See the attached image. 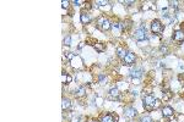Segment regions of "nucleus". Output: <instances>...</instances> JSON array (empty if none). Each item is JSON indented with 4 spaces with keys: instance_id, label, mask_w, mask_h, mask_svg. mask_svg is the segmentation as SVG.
<instances>
[{
    "instance_id": "nucleus-1",
    "label": "nucleus",
    "mask_w": 184,
    "mask_h": 122,
    "mask_svg": "<svg viewBox=\"0 0 184 122\" xmlns=\"http://www.w3.org/2000/svg\"><path fill=\"white\" fill-rule=\"evenodd\" d=\"M142 101H144V108L147 111H152V110L157 109L161 105V101L158 99H156L153 95H151V94L144 95L142 97Z\"/></svg>"
},
{
    "instance_id": "nucleus-2",
    "label": "nucleus",
    "mask_w": 184,
    "mask_h": 122,
    "mask_svg": "<svg viewBox=\"0 0 184 122\" xmlns=\"http://www.w3.org/2000/svg\"><path fill=\"white\" fill-rule=\"evenodd\" d=\"M97 28L101 29L102 32H107V30H109V29L112 28V23L109 22L108 18L101 16V17H98V20H97Z\"/></svg>"
},
{
    "instance_id": "nucleus-3",
    "label": "nucleus",
    "mask_w": 184,
    "mask_h": 122,
    "mask_svg": "<svg viewBox=\"0 0 184 122\" xmlns=\"http://www.w3.org/2000/svg\"><path fill=\"white\" fill-rule=\"evenodd\" d=\"M134 37H135V39L138 40V43H139V42H144V40H146L147 34H146V28H145V26H141L140 28H138V29L135 30Z\"/></svg>"
},
{
    "instance_id": "nucleus-4",
    "label": "nucleus",
    "mask_w": 184,
    "mask_h": 122,
    "mask_svg": "<svg viewBox=\"0 0 184 122\" xmlns=\"http://www.w3.org/2000/svg\"><path fill=\"white\" fill-rule=\"evenodd\" d=\"M151 30H152V33H155V34H161L163 32V24L161 23L160 20H153L151 22Z\"/></svg>"
},
{
    "instance_id": "nucleus-5",
    "label": "nucleus",
    "mask_w": 184,
    "mask_h": 122,
    "mask_svg": "<svg viewBox=\"0 0 184 122\" xmlns=\"http://www.w3.org/2000/svg\"><path fill=\"white\" fill-rule=\"evenodd\" d=\"M70 65H71V67H74L76 70H80V69L83 67V61H82V59L79 55H75L73 57V60L70 61Z\"/></svg>"
},
{
    "instance_id": "nucleus-6",
    "label": "nucleus",
    "mask_w": 184,
    "mask_h": 122,
    "mask_svg": "<svg viewBox=\"0 0 184 122\" xmlns=\"http://www.w3.org/2000/svg\"><path fill=\"white\" fill-rule=\"evenodd\" d=\"M135 61H136V56L131 51H129L127 54V56L123 59V63H124V65H127V66H133L135 64Z\"/></svg>"
},
{
    "instance_id": "nucleus-7",
    "label": "nucleus",
    "mask_w": 184,
    "mask_h": 122,
    "mask_svg": "<svg viewBox=\"0 0 184 122\" xmlns=\"http://www.w3.org/2000/svg\"><path fill=\"white\" fill-rule=\"evenodd\" d=\"M119 95H120V92H119V88H118V87H113V88L109 89V92H108V98H109L111 100L118 99Z\"/></svg>"
},
{
    "instance_id": "nucleus-8",
    "label": "nucleus",
    "mask_w": 184,
    "mask_h": 122,
    "mask_svg": "<svg viewBox=\"0 0 184 122\" xmlns=\"http://www.w3.org/2000/svg\"><path fill=\"white\" fill-rule=\"evenodd\" d=\"M142 75H144V69H142V67H135V69H133V70L130 71L131 78H138V79H140V78L142 77Z\"/></svg>"
},
{
    "instance_id": "nucleus-9",
    "label": "nucleus",
    "mask_w": 184,
    "mask_h": 122,
    "mask_svg": "<svg viewBox=\"0 0 184 122\" xmlns=\"http://www.w3.org/2000/svg\"><path fill=\"white\" fill-rule=\"evenodd\" d=\"M172 38H173L174 42L182 43V42H184V32H183V30H180V29H177V30H174Z\"/></svg>"
},
{
    "instance_id": "nucleus-10",
    "label": "nucleus",
    "mask_w": 184,
    "mask_h": 122,
    "mask_svg": "<svg viewBox=\"0 0 184 122\" xmlns=\"http://www.w3.org/2000/svg\"><path fill=\"white\" fill-rule=\"evenodd\" d=\"M136 114H138L136 109H135V108H131V106H129V108H127V109L124 110V115H125V117L129 118V120L134 118V117L136 116Z\"/></svg>"
},
{
    "instance_id": "nucleus-11",
    "label": "nucleus",
    "mask_w": 184,
    "mask_h": 122,
    "mask_svg": "<svg viewBox=\"0 0 184 122\" xmlns=\"http://www.w3.org/2000/svg\"><path fill=\"white\" fill-rule=\"evenodd\" d=\"M117 121H118V116L113 115V114L103 115L102 118H101V122H117Z\"/></svg>"
},
{
    "instance_id": "nucleus-12",
    "label": "nucleus",
    "mask_w": 184,
    "mask_h": 122,
    "mask_svg": "<svg viewBox=\"0 0 184 122\" xmlns=\"http://www.w3.org/2000/svg\"><path fill=\"white\" fill-rule=\"evenodd\" d=\"M74 94H75V97H76V98H81V97H83V95L86 94V88H85L83 85L77 87V88L74 90Z\"/></svg>"
},
{
    "instance_id": "nucleus-13",
    "label": "nucleus",
    "mask_w": 184,
    "mask_h": 122,
    "mask_svg": "<svg viewBox=\"0 0 184 122\" xmlns=\"http://www.w3.org/2000/svg\"><path fill=\"white\" fill-rule=\"evenodd\" d=\"M173 114H174V110H173L171 106H165V108L162 109V115H163V117H172Z\"/></svg>"
},
{
    "instance_id": "nucleus-14",
    "label": "nucleus",
    "mask_w": 184,
    "mask_h": 122,
    "mask_svg": "<svg viewBox=\"0 0 184 122\" xmlns=\"http://www.w3.org/2000/svg\"><path fill=\"white\" fill-rule=\"evenodd\" d=\"M80 20H81V23L82 24H88L91 22V16L87 14V12H82L81 16H80Z\"/></svg>"
},
{
    "instance_id": "nucleus-15",
    "label": "nucleus",
    "mask_w": 184,
    "mask_h": 122,
    "mask_svg": "<svg viewBox=\"0 0 184 122\" xmlns=\"http://www.w3.org/2000/svg\"><path fill=\"white\" fill-rule=\"evenodd\" d=\"M128 53H129V51H127L124 48H121V47H118V48H117V55H118L120 59H124Z\"/></svg>"
},
{
    "instance_id": "nucleus-16",
    "label": "nucleus",
    "mask_w": 184,
    "mask_h": 122,
    "mask_svg": "<svg viewBox=\"0 0 184 122\" xmlns=\"http://www.w3.org/2000/svg\"><path fill=\"white\" fill-rule=\"evenodd\" d=\"M61 106H63V110H69L71 108V101L68 98H63V103H61Z\"/></svg>"
},
{
    "instance_id": "nucleus-17",
    "label": "nucleus",
    "mask_w": 184,
    "mask_h": 122,
    "mask_svg": "<svg viewBox=\"0 0 184 122\" xmlns=\"http://www.w3.org/2000/svg\"><path fill=\"white\" fill-rule=\"evenodd\" d=\"M94 48H95V50L98 51V53H103V51L106 50V47H104L102 43H95Z\"/></svg>"
},
{
    "instance_id": "nucleus-18",
    "label": "nucleus",
    "mask_w": 184,
    "mask_h": 122,
    "mask_svg": "<svg viewBox=\"0 0 184 122\" xmlns=\"http://www.w3.org/2000/svg\"><path fill=\"white\" fill-rule=\"evenodd\" d=\"M107 82H108V78H107L104 75H100V76H98V83H100L101 85H106Z\"/></svg>"
},
{
    "instance_id": "nucleus-19",
    "label": "nucleus",
    "mask_w": 184,
    "mask_h": 122,
    "mask_svg": "<svg viewBox=\"0 0 184 122\" xmlns=\"http://www.w3.org/2000/svg\"><path fill=\"white\" fill-rule=\"evenodd\" d=\"M73 82V77L70 75H66L65 72H63V83H71Z\"/></svg>"
},
{
    "instance_id": "nucleus-20",
    "label": "nucleus",
    "mask_w": 184,
    "mask_h": 122,
    "mask_svg": "<svg viewBox=\"0 0 184 122\" xmlns=\"http://www.w3.org/2000/svg\"><path fill=\"white\" fill-rule=\"evenodd\" d=\"M64 45H66V47H70V45H71V37H70V36H66V37L64 38Z\"/></svg>"
},
{
    "instance_id": "nucleus-21",
    "label": "nucleus",
    "mask_w": 184,
    "mask_h": 122,
    "mask_svg": "<svg viewBox=\"0 0 184 122\" xmlns=\"http://www.w3.org/2000/svg\"><path fill=\"white\" fill-rule=\"evenodd\" d=\"M140 122H153V120L150 117V116H142Z\"/></svg>"
},
{
    "instance_id": "nucleus-22",
    "label": "nucleus",
    "mask_w": 184,
    "mask_h": 122,
    "mask_svg": "<svg viewBox=\"0 0 184 122\" xmlns=\"http://www.w3.org/2000/svg\"><path fill=\"white\" fill-rule=\"evenodd\" d=\"M69 4H70V2H68V0H63V2H61V6H63V9H68Z\"/></svg>"
},
{
    "instance_id": "nucleus-23",
    "label": "nucleus",
    "mask_w": 184,
    "mask_h": 122,
    "mask_svg": "<svg viewBox=\"0 0 184 122\" xmlns=\"http://www.w3.org/2000/svg\"><path fill=\"white\" fill-rule=\"evenodd\" d=\"M171 97H172V94L169 93V92H166V94H163V99H165V100H169Z\"/></svg>"
},
{
    "instance_id": "nucleus-24",
    "label": "nucleus",
    "mask_w": 184,
    "mask_h": 122,
    "mask_svg": "<svg viewBox=\"0 0 184 122\" xmlns=\"http://www.w3.org/2000/svg\"><path fill=\"white\" fill-rule=\"evenodd\" d=\"M169 4H171V6L174 8L175 10L178 9V2H169Z\"/></svg>"
},
{
    "instance_id": "nucleus-25",
    "label": "nucleus",
    "mask_w": 184,
    "mask_h": 122,
    "mask_svg": "<svg viewBox=\"0 0 184 122\" xmlns=\"http://www.w3.org/2000/svg\"><path fill=\"white\" fill-rule=\"evenodd\" d=\"M161 51H162V53H165V54H167V53H168V48H167V47H165V45H162V47H161Z\"/></svg>"
},
{
    "instance_id": "nucleus-26",
    "label": "nucleus",
    "mask_w": 184,
    "mask_h": 122,
    "mask_svg": "<svg viewBox=\"0 0 184 122\" xmlns=\"http://www.w3.org/2000/svg\"><path fill=\"white\" fill-rule=\"evenodd\" d=\"M73 4H74V5H76V6H80V5L82 4V2H79V0H75V2H73Z\"/></svg>"
},
{
    "instance_id": "nucleus-27",
    "label": "nucleus",
    "mask_w": 184,
    "mask_h": 122,
    "mask_svg": "<svg viewBox=\"0 0 184 122\" xmlns=\"http://www.w3.org/2000/svg\"><path fill=\"white\" fill-rule=\"evenodd\" d=\"M121 3H123V4H125L127 6H130L131 4H134V2H121Z\"/></svg>"
},
{
    "instance_id": "nucleus-28",
    "label": "nucleus",
    "mask_w": 184,
    "mask_h": 122,
    "mask_svg": "<svg viewBox=\"0 0 184 122\" xmlns=\"http://www.w3.org/2000/svg\"><path fill=\"white\" fill-rule=\"evenodd\" d=\"M83 45H85L83 43H80V44H79V49H82V48H83Z\"/></svg>"
},
{
    "instance_id": "nucleus-29",
    "label": "nucleus",
    "mask_w": 184,
    "mask_h": 122,
    "mask_svg": "<svg viewBox=\"0 0 184 122\" xmlns=\"http://www.w3.org/2000/svg\"><path fill=\"white\" fill-rule=\"evenodd\" d=\"M138 93H139L138 90H134V92H133V94H134V95H138Z\"/></svg>"
},
{
    "instance_id": "nucleus-30",
    "label": "nucleus",
    "mask_w": 184,
    "mask_h": 122,
    "mask_svg": "<svg viewBox=\"0 0 184 122\" xmlns=\"http://www.w3.org/2000/svg\"><path fill=\"white\" fill-rule=\"evenodd\" d=\"M88 122H97V121H96V120H90Z\"/></svg>"
}]
</instances>
